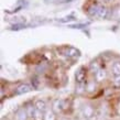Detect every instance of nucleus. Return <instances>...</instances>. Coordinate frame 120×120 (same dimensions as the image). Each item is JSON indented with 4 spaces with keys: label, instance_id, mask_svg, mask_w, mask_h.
Masks as SVG:
<instances>
[{
    "label": "nucleus",
    "instance_id": "f257e3e1",
    "mask_svg": "<svg viewBox=\"0 0 120 120\" xmlns=\"http://www.w3.org/2000/svg\"><path fill=\"white\" fill-rule=\"evenodd\" d=\"M88 15L93 18H99V19H107L110 15V10L108 8L104 7L101 4H93L88 8Z\"/></svg>",
    "mask_w": 120,
    "mask_h": 120
},
{
    "label": "nucleus",
    "instance_id": "f03ea898",
    "mask_svg": "<svg viewBox=\"0 0 120 120\" xmlns=\"http://www.w3.org/2000/svg\"><path fill=\"white\" fill-rule=\"evenodd\" d=\"M82 115L85 119H91L95 117V108L91 105H85L82 108Z\"/></svg>",
    "mask_w": 120,
    "mask_h": 120
},
{
    "label": "nucleus",
    "instance_id": "7ed1b4c3",
    "mask_svg": "<svg viewBox=\"0 0 120 120\" xmlns=\"http://www.w3.org/2000/svg\"><path fill=\"white\" fill-rule=\"evenodd\" d=\"M62 53L67 57H78L79 56V52L77 51L75 47L72 46H65L62 49Z\"/></svg>",
    "mask_w": 120,
    "mask_h": 120
},
{
    "label": "nucleus",
    "instance_id": "20e7f679",
    "mask_svg": "<svg viewBox=\"0 0 120 120\" xmlns=\"http://www.w3.org/2000/svg\"><path fill=\"white\" fill-rule=\"evenodd\" d=\"M66 108L65 106V101L63 99H56L53 102V107H52V110L54 112H61Z\"/></svg>",
    "mask_w": 120,
    "mask_h": 120
},
{
    "label": "nucleus",
    "instance_id": "39448f33",
    "mask_svg": "<svg viewBox=\"0 0 120 120\" xmlns=\"http://www.w3.org/2000/svg\"><path fill=\"white\" fill-rule=\"evenodd\" d=\"M75 78H76L77 84H85V79H86V71L84 67H80L76 71L75 74Z\"/></svg>",
    "mask_w": 120,
    "mask_h": 120
},
{
    "label": "nucleus",
    "instance_id": "423d86ee",
    "mask_svg": "<svg viewBox=\"0 0 120 120\" xmlns=\"http://www.w3.org/2000/svg\"><path fill=\"white\" fill-rule=\"evenodd\" d=\"M31 86L28 85V84H21L20 86L15 88V95H23V94H26V93H29L31 91Z\"/></svg>",
    "mask_w": 120,
    "mask_h": 120
},
{
    "label": "nucleus",
    "instance_id": "0eeeda50",
    "mask_svg": "<svg viewBox=\"0 0 120 120\" xmlns=\"http://www.w3.org/2000/svg\"><path fill=\"white\" fill-rule=\"evenodd\" d=\"M95 78H96V80L97 82H102V80H105L106 78H107V71H106L105 68H100L96 72V74H95Z\"/></svg>",
    "mask_w": 120,
    "mask_h": 120
},
{
    "label": "nucleus",
    "instance_id": "6e6552de",
    "mask_svg": "<svg viewBox=\"0 0 120 120\" xmlns=\"http://www.w3.org/2000/svg\"><path fill=\"white\" fill-rule=\"evenodd\" d=\"M109 18L112 19V20H117V21H119L120 20V6H117V7H115V8L111 9Z\"/></svg>",
    "mask_w": 120,
    "mask_h": 120
},
{
    "label": "nucleus",
    "instance_id": "1a4fd4ad",
    "mask_svg": "<svg viewBox=\"0 0 120 120\" xmlns=\"http://www.w3.org/2000/svg\"><path fill=\"white\" fill-rule=\"evenodd\" d=\"M34 106H35V108H37L38 110H40L42 112H44V111L46 110V102L44 101V100H42V99L37 100L35 104H34Z\"/></svg>",
    "mask_w": 120,
    "mask_h": 120
},
{
    "label": "nucleus",
    "instance_id": "9d476101",
    "mask_svg": "<svg viewBox=\"0 0 120 120\" xmlns=\"http://www.w3.org/2000/svg\"><path fill=\"white\" fill-rule=\"evenodd\" d=\"M28 112H26V109H23V108H21V109H19L18 111H17V119L18 120H26L28 119Z\"/></svg>",
    "mask_w": 120,
    "mask_h": 120
},
{
    "label": "nucleus",
    "instance_id": "9b49d317",
    "mask_svg": "<svg viewBox=\"0 0 120 120\" xmlns=\"http://www.w3.org/2000/svg\"><path fill=\"white\" fill-rule=\"evenodd\" d=\"M111 71L115 76H120V62H115L111 66Z\"/></svg>",
    "mask_w": 120,
    "mask_h": 120
},
{
    "label": "nucleus",
    "instance_id": "f8f14e48",
    "mask_svg": "<svg viewBox=\"0 0 120 120\" xmlns=\"http://www.w3.org/2000/svg\"><path fill=\"white\" fill-rule=\"evenodd\" d=\"M44 120H56V116L53 110H46L44 115Z\"/></svg>",
    "mask_w": 120,
    "mask_h": 120
},
{
    "label": "nucleus",
    "instance_id": "ddd939ff",
    "mask_svg": "<svg viewBox=\"0 0 120 120\" xmlns=\"http://www.w3.org/2000/svg\"><path fill=\"white\" fill-rule=\"evenodd\" d=\"M26 112H28V116H29L30 118H33V117H34V113H35V110H37V108H35V106L29 105L26 108Z\"/></svg>",
    "mask_w": 120,
    "mask_h": 120
},
{
    "label": "nucleus",
    "instance_id": "4468645a",
    "mask_svg": "<svg viewBox=\"0 0 120 120\" xmlns=\"http://www.w3.org/2000/svg\"><path fill=\"white\" fill-rule=\"evenodd\" d=\"M44 115L45 113L40 111V110H35V113H34V117H33V119L34 120H44Z\"/></svg>",
    "mask_w": 120,
    "mask_h": 120
},
{
    "label": "nucleus",
    "instance_id": "2eb2a0df",
    "mask_svg": "<svg viewBox=\"0 0 120 120\" xmlns=\"http://www.w3.org/2000/svg\"><path fill=\"white\" fill-rule=\"evenodd\" d=\"M85 84H77L76 86V93L77 94H83L85 91Z\"/></svg>",
    "mask_w": 120,
    "mask_h": 120
},
{
    "label": "nucleus",
    "instance_id": "dca6fc26",
    "mask_svg": "<svg viewBox=\"0 0 120 120\" xmlns=\"http://www.w3.org/2000/svg\"><path fill=\"white\" fill-rule=\"evenodd\" d=\"M99 68H100V67H99V65L97 64V63H96V64H95V62L91 63V65H90V71L91 72H94V73L96 74V72H97Z\"/></svg>",
    "mask_w": 120,
    "mask_h": 120
},
{
    "label": "nucleus",
    "instance_id": "f3484780",
    "mask_svg": "<svg viewBox=\"0 0 120 120\" xmlns=\"http://www.w3.org/2000/svg\"><path fill=\"white\" fill-rule=\"evenodd\" d=\"M113 86L116 88H120V76H115L113 79Z\"/></svg>",
    "mask_w": 120,
    "mask_h": 120
},
{
    "label": "nucleus",
    "instance_id": "a211bd4d",
    "mask_svg": "<svg viewBox=\"0 0 120 120\" xmlns=\"http://www.w3.org/2000/svg\"><path fill=\"white\" fill-rule=\"evenodd\" d=\"M87 24H72V26H69V28H75V29H77V28H82V26H86Z\"/></svg>",
    "mask_w": 120,
    "mask_h": 120
}]
</instances>
